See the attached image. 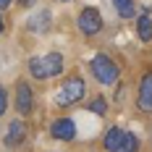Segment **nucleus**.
Masks as SVG:
<instances>
[{
  "label": "nucleus",
  "instance_id": "nucleus-1",
  "mask_svg": "<svg viewBox=\"0 0 152 152\" xmlns=\"http://www.w3.org/2000/svg\"><path fill=\"white\" fill-rule=\"evenodd\" d=\"M89 74H92V79H94L97 84H102V87H113V84L121 79V68H118V63L113 61L110 55L97 53V55L89 61Z\"/></svg>",
  "mask_w": 152,
  "mask_h": 152
},
{
  "label": "nucleus",
  "instance_id": "nucleus-2",
  "mask_svg": "<svg viewBox=\"0 0 152 152\" xmlns=\"http://www.w3.org/2000/svg\"><path fill=\"white\" fill-rule=\"evenodd\" d=\"M84 97H87V81H84L79 74H71L61 84L55 102H58L61 107H74V105H79V102H84Z\"/></svg>",
  "mask_w": 152,
  "mask_h": 152
},
{
  "label": "nucleus",
  "instance_id": "nucleus-3",
  "mask_svg": "<svg viewBox=\"0 0 152 152\" xmlns=\"http://www.w3.org/2000/svg\"><path fill=\"white\" fill-rule=\"evenodd\" d=\"M102 13H100V8H94V5H87V8H81L79 16H76V26L79 31L84 34V37H97L100 31H102Z\"/></svg>",
  "mask_w": 152,
  "mask_h": 152
},
{
  "label": "nucleus",
  "instance_id": "nucleus-4",
  "mask_svg": "<svg viewBox=\"0 0 152 152\" xmlns=\"http://www.w3.org/2000/svg\"><path fill=\"white\" fill-rule=\"evenodd\" d=\"M13 105L18 115H29L34 110V89L26 79H18L16 81V97H13Z\"/></svg>",
  "mask_w": 152,
  "mask_h": 152
},
{
  "label": "nucleus",
  "instance_id": "nucleus-5",
  "mask_svg": "<svg viewBox=\"0 0 152 152\" xmlns=\"http://www.w3.org/2000/svg\"><path fill=\"white\" fill-rule=\"evenodd\" d=\"M137 107L139 113L152 115V68H147L139 76V87H137Z\"/></svg>",
  "mask_w": 152,
  "mask_h": 152
},
{
  "label": "nucleus",
  "instance_id": "nucleus-6",
  "mask_svg": "<svg viewBox=\"0 0 152 152\" xmlns=\"http://www.w3.org/2000/svg\"><path fill=\"white\" fill-rule=\"evenodd\" d=\"M26 137H29V126H26V121H24V118H13V121L8 123V131H5L3 142H5V147L16 150V147H21V144L26 142Z\"/></svg>",
  "mask_w": 152,
  "mask_h": 152
},
{
  "label": "nucleus",
  "instance_id": "nucleus-7",
  "mask_svg": "<svg viewBox=\"0 0 152 152\" xmlns=\"http://www.w3.org/2000/svg\"><path fill=\"white\" fill-rule=\"evenodd\" d=\"M50 137L58 142H74L76 139V123L71 115H61L50 123Z\"/></svg>",
  "mask_w": 152,
  "mask_h": 152
},
{
  "label": "nucleus",
  "instance_id": "nucleus-8",
  "mask_svg": "<svg viewBox=\"0 0 152 152\" xmlns=\"http://www.w3.org/2000/svg\"><path fill=\"white\" fill-rule=\"evenodd\" d=\"M50 24H53V11L50 8H39V11H34L26 18V29L31 34H45V31H50Z\"/></svg>",
  "mask_w": 152,
  "mask_h": 152
},
{
  "label": "nucleus",
  "instance_id": "nucleus-9",
  "mask_svg": "<svg viewBox=\"0 0 152 152\" xmlns=\"http://www.w3.org/2000/svg\"><path fill=\"white\" fill-rule=\"evenodd\" d=\"M123 139H126V131H123L121 126H107L105 131H102V150L105 152H118L123 144Z\"/></svg>",
  "mask_w": 152,
  "mask_h": 152
},
{
  "label": "nucleus",
  "instance_id": "nucleus-10",
  "mask_svg": "<svg viewBox=\"0 0 152 152\" xmlns=\"http://www.w3.org/2000/svg\"><path fill=\"white\" fill-rule=\"evenodd\" d=\"M137 37L142 42H152V8H142L137 13Z\"/></svg>",
  "mask_w": 152,
  "mask_h": 152
},
{
  "label": "nucleus",
  "instance_id": "nucleus-11",
  "mask_svg": "<svg viewBox=\"0 0 152 152\" xmlns=\"http://www.w3.org/2000/svg\"><path fill=\"white\" fill-rule=\"evenodd\" d=\"M42 63H45L47 79H55L63 74V53H58V50H50L47 55H42Z\"/></svg>",
  "mask_w": 152,
  "mask_h": 152
},
{
  "label": "nucleus",
  "instance_id": "nucleus-12",
  "mask_svg": "<svg viewBox=\"0 0 152 152\" xmlns=\"http://www.w3.org/2000/svg\"><path fill=\"white\" fill-rule=\"evenodd\" d=\"M26 71L34 81H47V71H45V63L39 55H31L29 61H26Z\"/></svg>",
  "mask_w": 152,
  "mask_h": 152
},
{
  "label": "nucleus",
  "instance_id": "nucleus-13",
  "mask_svg": "<svg viewBox=\"0 0 152 152\" xmlns=\"http://www.w3.org/2000/svg\"><path fill=\"white\" fill-rule=\"evenodd\" d=\"M113 5H115L118 18H123V21H129V18H134V16L139 13L137 11V0H113Z\"/></svg>",
  "mask_w": 152,
  "mask_h": 152
},
{
  "label": "nucleus",
  "instance_id": "nucleus-14",
  "mask_svg": "<svg viewBox=\"0 0 152 152\" xmlns=\"http://www.w3.org/2000/svg\"><path fill=\"white\" fill-rule=\"evenodd\" d=\"M84 107L89 110V113H94V115H107V97L105 94H94V97H89L87 102H84Z\"/></svg>",
  "mask_w": 152,
  "mask_h": 152
},
{
  "label": "nucleus",
  "instance_id": "nucleus-15",
  "mask_svg": "<svg viewBox=\"0 0 152 152\" xmlns=\"http://www.w3.org/2000/svg\"><path fill=\"white\" fill-rule=\"evenodd\" d=\"M118 152H139V137L134 131H126V139H123V144H121Z\"/></svg>",
  "mask_w": 152,
  "mask_h": 152
},
{
  "label": "nucleus",
  "instance_id": "nucleus-16",
  "mask_svg": "<svg viewBox=\"0 0 152 152\" xmlns=\"http://www.w3.org/2000/svg\"><path fill=\"white\" fill-rule=\"evenodd\" d=\"M5 110H8V89L0 84V118L5 115Z\"/></svg>",
  "mask_w": 152,
  "mask_h": 152
},
{
  "label": "nucleus",
  "instance_id": "nucleus-17",
  "mask_svg": "<svg viewBox=\"0 0 152 152\" xmlns=\"http://www.w3.org/2000/svg\"><path fill=\"white\" fill-rule=\"evenodd\" d=\"M34 3H37V0H18V8H21V11H29Z\"/></svg>",
  "mask_w": 152,
  "mask_h": 152
},
{
  "label": "nucleus",
  "instance_id": "nucleus-18",
  "mask_svg": "<svg viewBox=\"0 0 152 152\" xmlns=\"http://www.w3.org/2000/svg\"><path fill=\"white\" fill-rule=\"evenodd\" d=\"M13 5V0H0V11H8Z\"/></svg>",
  "mask_w": 152,
  "mask_h": 152
},
{
  "label": "nucleus",
  "instance_id": "nucleus-19",
  "mask_svg": "<svg viewBox=\"0 0 152 152\" xmlns=\"http://www.w3.org/2000/svg\"><path fill=\"white\" fill-rule=\"evenodd\" d=\"M5 31V21H3V13H0V34Z\"/></svg>",
  "mask_w": 152,
  "mask_h": 152
},
{
  "label": "nucleus",
  "instance_id": "nucleus-20",
  "mask_svg": "<svg viewBox=\"0 0 152 152\" xmlns=\"http://www.w3.org/2000/svg\"><path fill=\"white\" fill-rule=\"evenodd\" d=\"M63 3H66V0H63Z\"/></svg>",
  "mask_w": 152,
  "mask_h": 152
}]
</instances>
